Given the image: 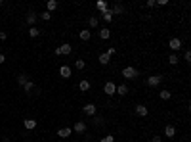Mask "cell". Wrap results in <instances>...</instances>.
I'll return each instance as SVG.
<instances>
[{
	"label": "cell",
	"mask_w": 191,
	"mask_h": 142,
	"mask_svg": "<svg viewBox=\"0 0 191 142\" xmlns=\"http://www.w3.org/2000/svg\"><path fill=\"white\" fill-rule=\"evenodd\" d=\"M138 75H140V71L136 67H124L122 69V77H124V79H128V81L138 79Z\"/></svg>",
	"instance_id": "obj_1"
},
{
	"label": "cell",
	"mask_w": 191,
	"mask_h": 142,
	"mask_svg": "<svg viewBox=\"0 0 191 142\" xmlns=\"http://www.w3.org/2000/svg\"><path fill=\"white\" fill-rule=\"evenodd\" d=\"M162 83V75H151L147 77V87H159Z\"/></svg>",
	"instance_id": "obj_2"
},
{
	"label": "cell",
	"mask_w": 191,
	"mask_h": 142,
	"mask_svg": "<svg viewBox=\"0 0 191 142\" xmlns=\"http://www.w3.org/2000/svg\"><path fill=\"white\" fill-rule=\"evenodd\" d=\"M115 90H117V84L113 83V81H109V83L103 84V92H105L107 96H113V94H115Z\"/></svg>",
	"instance_id": "obj_3"
},
{
	"label": "cell",
	"mask_w": 191,
	"mask_h": 142,
	"mask_svg": "<svg viewBox=\"0 0 191 142\" xmlns=\"http://www.w3.org/2000/svg\"><path fill=\"white\" fill-rule=\"evenodd\" d=\"M82 111L86 113L88 117H94V115H96V111H97V108H96V104H86V106L82 108Z\"/></svg>",
	"instance_id": "obj_4"
},
{
	"label": "cell",
	"mask_w": 191,
	"mask_h": 142,
	"mask_svg": "<svg viewBox=\"0 0 191 142\" xmlns=\"http://www.w3.org/2000/svg\"><path fill=\"white\" fill-rule=\"evenodd\" d=\"M168 46H170V50H172V54H176L182 48V40L180 39H170V42H168Z\"/></svg>",
	"instance_id": "obj_5"
},
{
	"label": "cell",
	"mask_w": 191,
	"mask_h": 142,
	"mask_svg": "<svg viewBox=\"0 0 191 142\" xmlns=\"http://www.w3.org/2000/svg\"><path fill=\"white\" fill-rule=\"evenodd\" d=\"M71 75H73V69H71L69 65H61V67H59V77H63V79H69Z\"/></svg>",
	"instance_id": "obj_6"
},
{
	"label": "cell",
	"mask_w": 191,
	"mask_h": 142,
	"mask_svg": "<svg viewBox=\"0 0 191 142\" xmlns=\"http://www.w3.org/2000/svg\"><path fill=\"white\" fill-rule=\"evenodd\" d=\"M71 52H73V44H69V42H65V44L59 46V54L61 56H69Z\"/></svg>",
	"instance_id": "obj_7"
},
{
	"label": "cell",
	"mask_w": 191,
	"mask_h": 142,
	"mask_svg": "<svg viewBox=\"0 0 191 142\" xmlns=\"http://www.w3.org/2000/svg\"><path fill=\"white\" fill-rule=\"evenodd\" d=\"M71 133H73V129H69V127H61V129H58V136L59 138H67V136H71Z\"/></svg>",
	"instance_id": "obj_8"
},
{
	"label": "cell",
	"mask_w": 191,
	"mask_h": 142,
	"mask_svg": "<svg viewBox=\"0 0 191 142\" xmlns=\"http://www.w3.org/2000/svg\"><path fill=\"white\" fill-rule=\"evenodd\" d=\"M73 131L79 133V134H82L84 131H86V123H84V121H76V123L73 125Z\"/></svg>",
	"instance_id": "obj_9"
},
{
	"label": "cell",
	"mask_w": 191,
	"mask_h": 142,
	"mask_svg": "<svg viewBox=\"0 0 191 142\" xmlns=\"http://www.w3.org/2000/svg\"><path fill=\"white\" fill-rule=\"evenodd\" d=\"M174 134H176V127L174 125H166L164 127V136L166 138H174Z\"/></svg>",
	"instance_id": "obj_10"
},
{
	"label": "cell",
	"mask_w": 191,
	"mask_h": 142,
	"mask_svg": "<svg viewBox=\"0 0 191 142\" xmlns=\"http://www.w3.org/2000/svg\"><path fill=\"white\" fill-rule=\"evenodd\" d=\"M136 113H138L140 117H145L147 113H149V110H147L143 104H138V106H136Z\"/></svg>",
	"instance_id": "obj_11"
},
{
	"label": "cell",
	"mask_w": 191,
	"mask_h": 142,
	"mask_svg": "<svg viewBox=\"0 0 191 142\" xmlns=\"http://www.w3.org/2000/svg\"><path fill=\"white\" fill-rule=\"evenodd\" d=\"M23 127H25L27 131H33V129H37V121H34V119H25Z\"/></svg>",
	"instance_id": "obj_12"
},
{
	"label": "cell",
	"mask_w": 191,
	"mask_h": 142,
	"mask_svg": "<svg viewBox=\"0 0 191 142\" xmlns=\"http://www.w3.org/2000/svg\"><path fill=\"white\" fill-rule=\"evenodd\" d=\"M111 13H113V16H122V13H124V8H122L121 4H115V6L111 8Z\"/></svg>",
	"instance_id": "obj_13"
},
{
	"label": "cell",
	"mask_w": 191,
	"mask_h": 142,
	"mask_svg": "<svg viewBox=\"0 0 191 142\" xmlns=\"http://www.w3.org/2000/svg\"><path fill=\"white\" fill-rule=\"evenodd\" d=\"M34 23H37V13H34V12H29V13H27V25L34 27Z\"/></svg>",
	"instance_id": "obj_14"
},
{
	"label": "cell",
	"mask_w": 191,
	"mask_h": 142,
	"mask_svg": "<svg viewBox=\"0 0 191 142\" xmlns=\"http://www.w3.org/2000/svg\"><path fill=\"white\" fill-rule=\"evenodd\" d=\"M115 94H118V96H126V94H128V87H126V84H118L117 90H115Z\"/></svg>",
	"instance_id": "obj_15"
},
{
	"label": "cell",
	"mask_w": 191,
	"mask_h": 142,
	"mask_svg": "<svg viewBox=\"0 0 191 142\" xmlns=\"http://www.w3.org/2000/svg\"><path fill=\"white\" fill-rule=\"evenodd\" d=\"M96 8H97V10H100V12L103 13L105 10H109V4L105 2V0H97V2H96Z\"/></svg>",
	"instance_id": "obj_16"
},
{
	"label": "cell",
	"mask_w": 191,
	"mask_h": 142,
	"mask_svg": "<svg viewBox=\"0 0 191 142\" xmlns=\"http://www.w3.org/2000/svg\"><path fill=\"white\" fill-rule=\"evenodd\" d=\"M97 35H100V39H101V40H107V39L111 37V29H107V27H103V29H101L100 33H97Z\"/></svg>",
	"instance_id": "obj_17"
},
{
	"label": "cell",
	"mask_w": 191,
	"mask_h": 142,
	"mask_svg": "<svg viewBox=\"0 0 191 142\" xmlns=\"http://www.w3.org/2000/svg\"><path fill=\"white\" fill-rule=\"evenodd\" d=\"M79 37H80V40H84V42H86V40H90V39H92V31L84 29V31H80V33H79Z\"/></svg>",
	"instance_id": "obj_18"
},
{
	"label": "cell",
	"mask_w": 191,
	"mask_h": 142,
	"mask_svg": "<svg viewBox=\"0 0 191 142\" xmlns=\"http://www.w3.org/2000/svg\"><path fill=\"white\" fill-rule=\"evenodd\" d=\"M46 8H48V12H54V10H58V0H48L46 2Z\"/></svg>",
	"instance_id": "obj_19"
},
{
	"label": "cell",
	"mask_w": 191,
	"mask_h": 142,
	"mask_svg": "<svg viewBox=\"0 0 191 142\" xmlns=\"http://www.w3.org/2000/svg\"><path fill=\"white\" fill-rule=\"evenodd\" d=\"M97 60H100V63H101V65H107V63H109V60H111V56H109V54H105V52H101Z\"/></svg>",
	"instance_id": "obj_20"
},
{
	"label": "cell",
	"mask_w": 191,
	"mask_h": 142,
	"mask_svg": "<svg viewBox=\"0 0 191 142\" xmlns=\"http://www.w3.org/2000/svg\"><path fill=\"white\" fill-rule=\"evenodd\" d=\"M79 88H80L82 92H88V90H90V81H86V79H82V81L79 83Z\"/></svg>",
	"instance_id": "obj_21"
},
{
	"label": "cell",
	"mask_w": 191,
	"mask_h": 142,
	"mask_svg": "<svg viewBox=\"0 0 191 142\" xmlns=\"http://www.w3.org/2000/svg\"><path fill=\"white\" fill-rule=\"evenodd\" d=\"M168 63H170V65H178V63H180L178 54H170V56H168Z\"/></svg>",
	"instance_id": "obj_22"
},
{
	"label": "cell",
	"mask_w": 191,
	"mask_h": 142,
	"mask_svg": "<svg viewBox=\"0 0 191 142\" xmlns=\"http://www.w3.org/2000/svg\"><path fill=\"white\" fill-rule=\"evenodd\" d=\"M170 90H161L159 92V98H161V100H170Z\"/></svg>",
	"instance_id": "obj_23"
},
{
	"label": "cell",
	"mask_w": 191,
	"mask_h": 142,
	"mask_svg": "<svg viewBox=\"0 0 191 142\" xmlns=\"http://www.w3.org/2000/svg\"><path fill=\"white\" fill-rule=\"evenodd\" d=\"M38 35H40V29H38V27H29V37H38Z\"/></svg>",
	"instance_id": "obj_24"
},
{
	"label": "cell",
	"mask_w": 191,
	"mask_h": 142,
	"mask_svg": "<svg viewBox=\"0 0 191 142\" xmlns=\"http://www.w3.org/2000/svg\"><path fill=\"white\" fill-rule=\"evenodd\" d=\"M101 17L107 21V23H109V21H113V13H111V10H105V12L101 13Z\"/></svg>",
	"instance_id": "obj_25"
},
{
	"label": "cell",
	"mask_w": 191,
	"mask_h": 142,
	"mask_svg": "<svg viewBox=\"0 0 191 142\" xmlns=\"http://www.w3.org/2000/svg\"><path fill=\"white\" fill-rule=\"evenodd\" d=\"M75 67L79 69V71H82L84 67H86V62H84V60H76V62H75Z\"/></svg>",
	"instance_id": "obj_26"
},
{
	"label": "cell",
	"mask_w": 191,
	"mask_h": 142,
	"mask_svg": "<svg viewBox=\"0 0 191 142\" xmlns=\"http://www.w3.org/2000/svg\"><path fill=\"white\" fill-rule=\"evenodd\" d=\"M27 81H29V79H27V75H25V73H21V75H17V83L21 84V87H23V84H25Z\"/></svg>",
	"instance_id": "obj_27"
},
{
	"label": "cell",
	"mask_w": 191,
	"mask_h": 142,
	"mask_svg": "<svg viewBox=\"0 0 191 142\" xmlns=\"http://www.w3.org/2000/svg\"><path fill=\"white\" fill-rule=\"evenodd\" d=\"M23 88H25V92H31V90L34 88V83H33V81H27V83L23 84Z\"/></svg>",
	"instance_id": "obj_28"
},
{
	"label": "cell",
	"mask_w": 191,
	"mask_h": 142,
	"mask_svg": "<svg viewBox=\"0 0 191 142\" xmlns=\"http://www.w3.org/2000/svg\"><path fill=\"white\" fill-rule=\"evenodd\" d=\"M97 23H100V19H97V17H90V19H88V25L92 27V29H94V27H97Z\"/></svg>",
	"instance_id": "obj_29"
},
{
	"label": "cell",
	"mask_w": 191,
	"mask_h": 142,
	"mask_svg": "<svg viewBox=\"0 0 191 142\" xmlns=\"http://www.w3.org/2000/svg\"><path fill=\"white\" fill-rule=\"evenodd\" d=\"M40 17H42V19H44V21H48V19H50V17H52V13H50V12H48V10H46V12H42V16H40Z\"/></svg>",
	"instance_id": "obj_30"
},
{
	"label": "cell",
	"mask_w": 191,
	"mask_h": 142,
	"mask_svg": "<svg viewBox=\"0 0 191 142\" xmlns=\"http://www.w3.org/2000/svg\"><path fill=\"white\" fill-rule=\"evenodd\" d=\"M105 54H109V56L117 54V48H115V46H109V48H107V52H105Z\"/></svg>",
	"instance_id": "obj_31"
},
{
	"label": "cell",
	"mask_w": 191,
	"mask_h": 142,
	"mask_svg": "<svg viewBox=\"0 0 191 142\" xmlns=\"http://www.w3.org/2000/svg\"><path fill=\"white\" fill-rule=\"evenodd\" d=\"M94 123H96V125H101V123H103V117H97V115H94Z\"/></svg>",
	"instance_id": "obj_32"
},
{
	"label": "cell",
	"mask_w": 191,
	"mask_h": 142,
	"mask_svg": "<svg viewBox=\"0 0 191 142\" xmlns=\"http://www.w3.org/2000/svg\"><path fill=\"white\" fill-rule=\"evenodd\" d=\"M183 60H186V62H191V52H189V50H186V54H183Z\"/></svg>",
	"instance_id": "obj_33"
},
{
	"label": "cell",
	"mask_w": 191,
	"mask_h": 142,
	"mask_svg": "<svg viewBox=\"0 0 191 142\" xmlns=\"http://www.w3.org/2000/svg\"><path fill=\"white\" fill-rule=\"evenodd\" d=\"M145 6H147V8H153V6H155V0H147Z\"/></svg>",
	"instance_id": "obj_34"
},
{
	"label": "cell",
	"mask_w": 191,
	"mask_h": 142,
	"mask_svg": "<svg viewBox=\"0 0 191 142\" xmlns=\"http://www.w3.org/2000/svg\"><path fill=\"white\" fill-rule=\"evenodd\" d=\"M155 4H159V6H166V4H168V0H157Z\"/></svg>",
	"instance_id": "obj_35"
},
{
	"label": "cell",
	"mask_w": 191,
	"mask_h": 142,
	"mask_svg": "<svg viewBox=\"0 0 191 142\" xmlns=\"http://www.w3.org/2000/svg\"><path fill=\"white\" fill-rule=\"evenodd\" d=\"M105 140H107V142H115V136H113V134H107V136H105Z\"/></svg>",
	"instance_id": "obj_36"
},
{
	"label": "cell",
	"mask_w": 191,
	"mask_h": 142,
	"mask_svg": "<svg viewBox=\"0 0 191 142\" xmlns=\"http://www.w3.org/2000/svg\"><path fill=\"white\" fill-rule=\"evenodd\" d=\"M151 142H162V138H161V136H153Z\"/></svg>",
	"instance_id": "obj_37"
},
{
	"label": "cell",
	"mask_w": 191,
	"mask_h": 142,
	"mask_svg": "<svg viewBox=\"0 0 191 142\" xmlns=\"http://www.w3.org/2000/svg\"><path fill=\"white\" fill-rule=\"evenodd\" d=\"M0 40H6V33L4 31H0Z\"/></svg>",
	"instance_id": "obj_38"
},
{
	"label": "cell",
	"mask_w": 191,
	"mask_h": 142,
	"mask_svg": "<svg viewBox=\"0 0 191 142\" xmlns=\"http://www.w3.org/2000/svg\"><path fill=\"white\" fill-rule=\"evenodd\" d=\"M4 62H6V56H4V54H0V63H4Z\"/></svg>",
	"instance_id": "obj_39"
},
{
	"label": "cell",
	"mask_w": 191,
	"mask_h": 142,
	"mask_svg": "<svg viewBox=\"0 0 191 142\" xmlns=\"http://www.w3.org/2000/svg\"><path fill=\"white\" fill-rule=\"evenodd\" d=\"M100 142H107V140H105V138H101V140H100Z\"/></svg>",
	"instance_id": "obj_40"
},
{
	"label": "cell",
	"mask_w": 191,
	"mask_h": 142,
	"mask_svg": "<svg viewBox=\"0 0 191 142\" xmlns=\"http://www.w3.org/2000/svg\"><path fill=\"white\" fill-rule=\"evenodd\" d=\"M0 6H2V0H0Z\"/></svg>",
	"instance_id": "obj_41"
}]
</instances>
